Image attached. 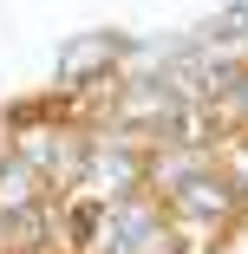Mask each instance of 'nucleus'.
<instances>
[{
    "instance_id": "1",
    "label": "nucleus",
    "mask_w": 248,
    "mask_h": 254,
    "mask_svg": "<svg viewBox=\"0 0 248 254\" xmlns=\"http://www.w3.org/2000/svg\"><path fill=\"white\" fill-rule=\"evenodd\" d=\"M91 228H98L91 202H66V241H91Z\"/></svg>"
}]
</instances>
